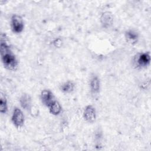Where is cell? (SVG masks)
Returning <instances> with one entry per match:
<instances>
[{"label":"cell","mask_w":151,"mask_h":151,"mask_svg":"<svg viewBox=\"0 0 151 151\" xmlns=\"http://www.w3.org/2000/svg\"><path fill=\"white\" fill-rule=\"evenodd\" d=\"M50 113L54 116L60 114L62 111V107L60 103L55 100L48 107Z\"/></svg>","instance_id":"30bf717a"},{"label":"cell","mask_w":151,"mask_h":151,"mask_svg":"<svg viewBox=\"0 0 151 151\" xmlns=\"http://www.w3.org/2000/svg\"><path fill=\"white\" fill-rule=\"evenodd\" d=\"M19 103L22 109L29 110L31 106V99L28 94H23L19 99Z\"/></svg>","instance_id":"9c48e42d"},{"label":"cell","mask_w":151,"mask_h":151,"mask_svg":"<svg viewBox=\"0 0 151 151\" xmlns=\"http://www.w3.org/2000/svg\"><path fill=\"white\" fill-rule=\"evenodd\" d=\"M40 99L42 103L48 107L55 100L52 93L50 90H43L40 94Z\"/></svg>","instance_id":"8992f818"},{"label":"cell","mask_w":151,"mask_h":151,"mask_svg":"<svg viewBox=\"0 0 151 151\" xmlns=\"http://www.w3.org/2000/svg\"><path fill=\"white\" fill-rule=\"evenodd\" d=\"M83 117L86 121L93 123L96 119V111L92 105H87L83 111Z\"/></svg>","instance_id":"5b68a950"},{"label":"cell","mask_w":151,"mask_h":151,"mask_svg":"<svg viewBox=\"0 0 151 151\" xmlns=\"http://www.w3.org/2000/svg\"><path fill=\"white\" fill-rule=\"evenodd\" d=\"M11 26L12 31L16 34L22 32L24 28V23L22 18L17 14H14L11 18Z\"/></svg>","instance_id":"7a4b0ae2"},{"label":"cell","mask_w":151,"mask_h":151,"mask_svg":"<svg viewBox=\"0 0 151 151\" xmlns=\"http://www.w3.org/2000/svg\"><path fill=\"white\" fill-rule=\"evenodd\" d=\"M8 111L7 100L5 95L2 93L1 94L0 98V112L2 114H5Z\"/></svg>","instance_id":"4fadbf2b"},{"label":"cell","mask_w":151,"mask_h":151,"mask_svg":"<svg viewBox=\"0 0 151 151\" xmlns=\"http://www.w3.org/2000/svg\"><path fill=\"white\" fill-rule=\"evenodd\" d=\"M150 61V56L149 52H140L136 55L134 59L135 65L138 68H145L148 66Z\"/></svg>","instance_id":"3957f363"},{"label":"cell","mask_w":151,"mask_h":151,"mask_svg":"<svg viewBox=\"0 0 151 151\" xmlns=\"http://www.w3.org/2000/svg\"><path fill=\"white\" fill-rule=\"evenodd\" d=\"M11 120L16 127H21L23 126L25 122V117L23 112L18 107H14L11 117Z\"/></svg>","instance_id":"277c9868"},{"label":"cell","mask_w":151,"mask_h":151,"mask_svg":"<svg viewBox=\"0 0 151 151\" xmlns=\"http://www.w3.org/2000/svg\"><path fill=\"white\" fill-rule=\"evenodd\" d=\"M90 88L92 94H96L99 93L100 89V81L97 76H93L90 78Z\"/></svg>","instance_id":"ba28073f"},{"label":"cell","mask_w":151,"mask_h":151,"mask_svg":"<svg viewBox=\"0 0 151 151\" xmlns=\"http://www.w3.org/2000/svg\"><path fill=\"white\" fill-rule=\"evenodd\" d=\"M100 22L103 27L106 28H109L113 23V17L110 12H105L103 13L100 17Z\"/></svg>","instance_id":"52a82bcc"},{"label":"cell","mask_w":151,"mask_h":151,"mask_svg":"<svg viewBox=\"0 0 151 151\" xmlns=\"http://www.w3.org/2000/svg\"><path fill=\"white\" fill-rule=\"evenodd\" d=\"M125 38L129 42L132 44L136 43L137 41L139 36L138 34L132 29H129L125 32Z\"/></svg>","instance_id":"8fae6325"},{"label":"cell","mask_w":151,"mask_h":151,"mask_svg":"<svg viewBox=\"0 0 151 151\" xmlns=\"http://www.w3.org/2000/svg\"><path fill=\"white\" fill-rule=\"evenodd\" d=\"M75 87L74 83L71 81H67L60 86V90L64 93H70L74 91Z\"/></svg>","instance_id":"7c38bea8"},{"label":"cell","mask_w":151,"mask_h":151,"mask_svg":"<svg viewBox=\"0 0 151 151\" xmlns=\"http://www.w3.org/2000/svg\"><path fill=\"white\" fill-rule=\"evenodd\" d=\"M0 50L1 60L4 67L10 71L16 70L18 66V61L9 46L2 38L1 41Z\"/></svg>","instance_id":"6da1fadb"}]
</instances>
